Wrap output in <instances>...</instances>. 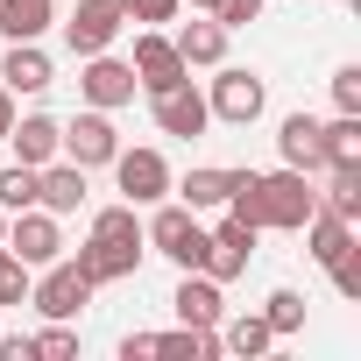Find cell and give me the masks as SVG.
Here are the masks:
<instances>
[{"instance_id": "cell-1", "label": "cell", "mask_w": 361, "mask_h": 361, "mask_svg": "<svg viewBox=\"0 0 361 361\" xmlns=\"http://www.w3.org/2000/svg\"><path fill=\"white\" fill-rule=\"evenodd\" d=\"M255 206H262V227L298 234V227L319 213V192H312L305 170H255Z\"/></svg>"}, {"instance_id": "cell-2", "label": "cell", "mask_w": 361, "mask_h": 361, "mask_svg": "<svg viewBox=\"0 0 361 361\" xmlns=\"http://www.w3.org/2000/svg\"><path fill=\"white\" fill-rule=\"evenodd\" d=\"M142 241H149L163 262H177V269H199V262H206V220H199L192 206H163V199H156V220L142 227Z\"/></svg>"}, {"instance_id": "cell-3", "label": "cell", "mask_w": 361, "mask_h": 361, "mask_svg": "<svg viewBox=\"0 0 361 361\" xmlns=\"http://www.w3.org/2000/svg\"><path fill=\"white\" fill-rule=\"evenodd\" d=\"M220 78H213V92H206V106H213V121H227V128H248V121H262V106H269V85H262V71H241V64H213Z\"/></svg>"}, {"instance_id": "cell-4", "label": "cell", "mask_w": 361, "mask_h": 361, "mask_svg": "<svg viewBox=\"0 0 361 361\" xmlns=\"http://www.w3.org/2000/svg\"><path fill=\"white\" fill-rule=\"evenodd\" d=\"M29 305H36L43 319H78V312L92 305V283L78 276L71 255H57V262H43V276L29 283Z\"/></svg>"}, {"instance_id": "cell-5", "label": "cell", "mask_w": 361, "mask_h": 361, "mask_svg": "<svg viewBox=\"0 0 361 361\" xmlns=\"http://www.w3.org/2000/svg\"><path fill=\"white\" fill-rule=\"evenodd\" d=\"M114 185L128 206H156V199H170L177 177H170L163 149H114Z\"/></svg>"}, {"instance_id": "cell-6", "label": "cell", "mask_w": 361, "mask_h": 361, "mask_svg": "<svg viewBox=\"0 0 361 361\" xmlns=\"http://www.w3.org/2000/svg\"><path fill=\"white\" fill-rule=\"evenodd\" d=\"M128 64H135V85H142L149 99H156V92H170V85H185V78H192V64H185V57H177V43H170L163 29H142V36H135V57H128Z\"/></svg>"}, {"instance_id": "cell-7", "label": "cell", "mask_w": 361, "mask_h": 361, "mask_svg": "<svg viewBox=\"0 0 361 361\" xmlns=\"http://www.w3.org/2000/svg\"><path fill=\"white\" fill-rule=\"evenodd\" d=\"M121 29H128L121 0H78L71 22H64V43H71V57H99V50H114Z\"/></svg>"}, {"instance_id": "cell-8", "label": "cell", "mask_w": 361, "mask_h": 361, "mask_svg": "<svg viewBox=\"0 0 361 361\" xmlns=\"http://www.w3.org/2000/svg\"><path fill=\"white\" fill-rule=\"evenodd\" d=\"M8 255H22L29 269L57 262V255H64V227H57V213H43V206L8 213Z\"/></svg>"}, {"instance_id": "cell-9", "label": "cell", "mask_w": 361, "mask_h": 361, "mask_svg": "<svg viewBox=\"0 0 361 361\" xmlns=\"http://www.w3.org/2000/svg\"><path fill=\"white\" fill-rule=\"evenodd\" d=\"M255 234H262V227H248V220L227 213L220 227H206V262H199V269H206L213 283H234V276L248 269V255H255Z\"/></svg>"}, {"instance_id": "cell-10", "label": "cell", "mask_w": 361, "mask_h": 361, "mask_svg": "<svg viewBox=\"0 0 361 361\" xmlns=\"http://www.w3.org/2000/svg\"><path fill=\"white\" fill-rule=\"evenodd\" d=\"M71 262H78V276L99 290V283H121V276H135V269H142V241H121V234H85V248H78Z\"/></svg>"}, {"instance_id": "cell-11", "label": "cell", "mask_w": 361, "mask_h": 361, "mask_svg": "<svg viewBox=\"0 0 361 361\" xmlns=\"http://www.w3.org/2000/svg\"><path fill=\"white\" fill-rule=\"evenodd\" d=\"M114 149H121V135H114V121H106L99 106H85V114L64 128V142H57V156H64V163H78V170L114 163Z\"/></svg>"}, {"instance_id": "cell-12", "label": "cell", "mask_w": 361, "mask_h": 361, "mask_svg": "<svg viewBox=\"0 0 361 361\" xmlns=\"http://www.w3.org/2000/svg\"><path fill=\"white\" fill-rule=\"evenodd\" d=\"M78 92H85V106H99V114H114V106H128L142 85H135V64H121V57H85V71H78Z\"/></svg>"}, {"instance_id": "cell-13", "label": "cell", "mask_w": 361, "mask_h": 361, "mask_svg": "<svg viewBox=\"0 0 361 361\" xmlns=\"http://www.w3.org/2000/svg\"><path fill=\"white\" fill-rule=\"evenodd\" d=\"M156 128L163 135H177V142H199L206 128H213V106H206V92L185 78V85H170V92H156Z\"/></svg>"}, {"instance_id": "cell-14", "label": "cell", "mask_w": 361, "mask_h": 361, "mask_svg": "<svg viewBox=\"0 0 361 361\" xmlns=\"http://www.w3.org/2000/svg\"><path fill=\"white\" fill-rule=\"evenodd\" d=\"M170 312H177V326H220V319H227L220 283H213L206 269H177V298H170Z\"/></svg>"}, {"instance_id": "cell-15", "label": "cell", "mask_w": 361, "mask_h": 361, "mask_svg": "<svg viewBox=\"0 0 361 361\" xmlns=\"http://www.w3.org/2000/svg\"><path fill=\"white\" fill-rule=\"evenodd\" d=\"M36 206H43V213H57V220H71V213L85 206V170H78V163H64V156H57V163H43V170H36Z\"/></svg>"}, {"instance_id": "cell-16", "label": "cell", "mask_w": 361, "mask_h": 361, "mask_svg": "<svg viewBox=\"0 0 361 361\" xmlns=\"http://www.w3.org/2000/svg\"><path fill=\"white\" fill-rule=\"evenodd\" d=\"M57 142H64V121H50V114H15V128H8V149H15V163H57Z\"/></svg>"}, {"instance_id": "cell-17", "label": "cell", "mask_w": 361, "mask_h": 361, "mask_svg": "<svg viewBox=\"0 0 361 361\" xmlns=\"http://www.w3.org/2000/svg\"><path fill=\"white\" fill-rule=\"evenodd\" d=\"M276 149H283V170H326V149H319V121L312 114H283V128H276Z\"/></svg>"}, {"instance_id": "cell-18", "label": "cell", "mask_w": 361, "mask_h": 361, "mask_svg": "<svg viewBox=\"0 0 361 361\" xmlns=\"http://www.w3.org/2000/svg\"><path fill=\"white\" fill-rule=\"evenodd\" d=\"M234 177L241 170H220V163H199L192 177H177V206H192V213H213V206H227V192H234Z\"/></svg>"}, {"instance_id": "cell-19", "label": "cell", "mask_w": 361, "mask_h": 361, "mask_svg": "<svg viewBox=\"0 0 361 361\" xmlns=\"http://www.w3.org/2000/svg\"><path fill=\"white\" fill-rule=\"evenodd\" d=\"M170 43H177V57H185L192 71H213V64H227V29H220V22H185Z\"/></svg>"}, {"instance_id": "cell-20", "label": "cell", "mask_w": 361, "mask_h": 361, "mask_svg": "<svg viewBox=\"0 0 361 361\" xmlns=\"http://www.w3.org/2000/svg\"><path fill=\"white\" fill-rule=\"evenodd\" d=\"M50 57L36 50V43H15L8 57H0V85H8V92H50Z\"/></svg>"}, {"instance_id": "cell-21", "label": "cell", "mask_w": 361, "mask_h": 361, "mask_svg": "<svg viewBox=\"0 0 361 361\" xmlns=\"http://www.w3.org/2000/svg\"><path fill=\"white\" fill-rule=\"evenodd\" d=\"M298 234H305V255H312L319 269H326V262H340V255L354 248V220H333V213H312Z\"/></svg>"}, {"instance_id": "cell-22", "label": "cell", "mask_w": 361, "mask_h": 361, "mask_svg": "<svg viewBox=\"0 0 361 361\" xmlns=\"http://www.w3.org/2000/svg\"><path fill=\"white\" fill-rule=\"evenodd\" d=\"M319 149H326V170H361V114L319 121Z\"/></svg>"}, {"instance_id": "cell-23", "label": "cell", "mask_w": 361, "mask_h": 361, "mask_svg": "<svg viewBox=\"0 0 361 361\" xmlns=\"http://www.w3.org/2000/svg\"><path fill=\"white\" fill-rule=\"evenodd\" d=\"M269 347H276V333H269V319H262V312L220 319V354H241V361H255V354H269Z\"/></svg>"}, {"instance_id": "cell-24", "label": "cell", "mask_w": 361, "mask_h": 361, "mask_svg": "<svg viewBox=\"0 0 361 361\" xmlns=\"http://www.w3.org/2000/svg\"><path fill=\"white\" fill-rule=\"evenodd\" d=\"M50 22H57L50 0H0V36H8V43H36Z\"/></svg>"}, {"instance_id": "cell-25", "label": "cell", "mask_w": 361, "mask_h": 361, "mask_svg": "<svg viewBox=\"0 0 361 361\" xmlns=\"http://www.w3.org/2000/svg\"><path fill=\"white\" fill-rule=\"evenodd\" d=\"M319 213H333V220H361V170H333V185H326Z\"/></svg>"}, {"instance_id": "cell-26", "label": "cell", "mask_w": 361, "mask_h": 361, "mask_svg": "<svg viewBox=\"0 0 361 361\" xmlns=\"http://www.w3.org/2000/svg\"><path fill=\"white\" fill-rule=\"evenodd\" d=\"M36 206V163H8L0 170V213H29Z\"/></svg>"}, {"instance_id": "cell-27", "label": "cell", "mask_w": 361, "mask_h": 361, "mask_svg": "<svg viewBox=\"0 0 361 361\" xmlns=\"http://www.w3.org/2000/svg\"><path fill=\"white\" fill-rule=\"evenodd\" d=\"M262 319H269V333L283 340V333L305 326V298H298V290H269V298H262Z\"/></svg>"}, {"instance_id": "cell-28", "label": "cell", "mask_w": 361, "mask_h": 361, "mask_svg": "<svg viewBox=\"0 0 361 361\" xmlns=\"http://www.w3.org/2000/svg\"><path fill=\"white\" fill-rule=\"evenodd\" d=\"M29 283H36V269L22 255H8V241H0V305H29Z\"/></svg>"}, {"instance_id": "cell-29", "label": "cell", "mask_w": 361, "mask_h": 361, "mask_svg": "<svg viewBox=\"0 0 361 361\" xmlns=\"http://www.w3.org/2000/svg\"><path fill=\"white\" fill-rule=\"evenodd\" d=\"M78 354V333H71V319H50L43 333H36V361H71Z\"/></svg>"}, {"instance_id": "cell-30", "label": "cell", "mask_w": 361, "mask_h": 361, "mask_svg": "<svg viewBox=\"0 0 361 361\" xmlns=\"http://www.w3.org/2000/svg\"><path fill=\"white\" fill-rule=\"evenodd\" d=\"M92 234H121V241H142V220H135V206L121 199V206H99V213H92Z\"/></svg>"}, {"instance_id": "cell-31", "label": "cell", "mask_w": 361, "mask_h": 361, "mask_svg": "<svg viewBox=\"0 0 361 361\" xmlns=\"http://www.w3.org/2000/svg\"><path fill=\"white\" fill-rule=\"evenodd\" d=\"M177 8H185V0H121V15H128V22H149V29L177 22Z\"/></svg>"}, {"instance_id": "cell-32", "label": "cell", "mask_w": 361, "mask_h": 361, "mask_svg": "<svg viewBox=\"0 0 361 361\" xmlns=\"http://www.w3.org/2000/svg\"><path fill=\"white\" fill-rule=\"evenodd\" d=\"M326 269H333V290H340V298L354 305V298H361V241H354V248H347L340 262H326Z\"/></svg>"}, {"instance_id": "cell-33", "label": "cell", "mask_w": 361, "mask_h": 361, "mask_svg": "<svg viewBox=\"0 0 361 361\" xmlns=\"http://www.w3.org/2000/svg\"><path fill=\"white\" fill-rule=\"evenodd\" d=\"M333 106L340 114H361V64H340L333 71Z\"/></svg>"}, {"instance_id": "cell-34", "label": "cell", "mask_w": 361, "mask_h": 361, "mask_svg": "<svg viewBox=\"0 0 361 361\" xmlns=\"http://www.w3.org/2000/svg\"><path fill=\"white\" fill-rule=\"evenodd\" d=\"M213 22L234 36V29H248V22H262V0H220V8H213Z\"/></svg>"}, {"instance_id": "cell-35", "label": "cell", "mask_w": 361, "mask_h": 361, "mask_svg": "<svg viewBox=\"0 0 361 361\" xmlns=\"http://www.w3.org/2000/svg\"><path fill=\"white\" fill-rule=\"evenodd\" d=\"M149 354H156V333H128L121 340V361H149Z\"/></svg>"}, {"instance_id": "cell-36", "label": "cell", "mask_w": 361, "mask_h": 361, "mask_svg": "<svg viewBox=\"0 0 361 361\" xmlns=\"http://www.w3.org/2000/svg\"><path fill=\"white\" fill-rule=\"evenodd\" d=\"M0 361H36V340L15 333V340H0Z\"/></svg>"}, {"instance_id": "cell-37", "label": "cell", "mask_w": 361, "mask_h": 361, "mask_svg": "<svg viewBox=\"0 0 361 361\" xmlns=\"http://www.w3.org/2000/svg\"><path fill=\"white\" fill-rule=\"evenodd\" d=\"M8 128H15V92L0 85V142H8Z\"/></svg>"}, {"instance_id": "cell-38", "label": "cell", "mask_w": 361, "mask_h": 361, "mask_svg": "<svg viewBox=\"0 0 361 361\" xmlns=\"http://www.w3.org/2000/svg\"><path fill=\"white\" fill-rule=\"evenodd\" d=\"M213 8H220V0H192V15H213Z\"/></svg>"}, {"instance_id": "cell-39", "label": "cell", "mask_w": 361, "mask_h": 361, "mask_svg": "<svg viewBox=\"0 0 361 361\" xmlns=\"http://www.w3.org/2000/svg\"><path fill=\"white\" fill-rule=\"evenodd\" d=\"M0 241H8V213H0Z\"/></svg>"}]
</instances>
